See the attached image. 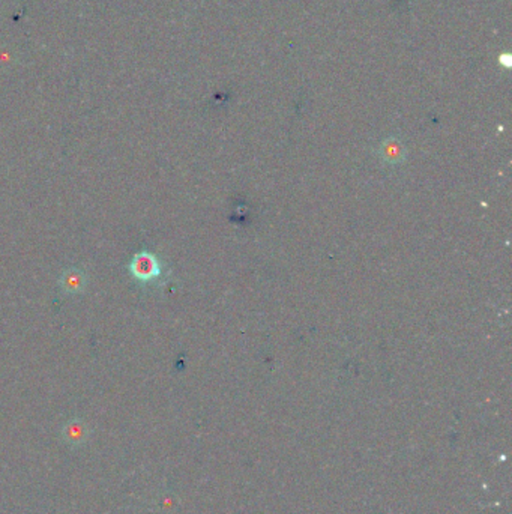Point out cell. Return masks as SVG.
<instances>
[{
	"label": "cell",
	"mask_w": 512,
	"mask_h": 514,
	"mask_svg": "<svg viewBox=\"0 0 512 514\" xmlns=\"http://www.w3.org/2000/svg\"><path fill=\"white\" fill-rule=\"evenodd\" d=\"M128 269H130L131 277L140 283L155 281L157 279L161 277V274H162V267H161L160 259L149 252L137 253L133 257Z\"/></svg>",
	"instance_id": "6da1fadb"
},
{
	"label": "cell",
	"mask_w": 512,
	"mask_h": 514,
	"mask_svg": "<svg viewBox=\"0 0 512 514\" xmlns=\"http://www.w3.org/2000/svg\"><path fill=\"white\" fill-rule=\"evenodd\" d=\"M86 284V279L83 272L77 271V269H71L68 272L63 274L62 277V287L69 294H77L83 291V287Z\"/></svg>",
	"instance_id": "7a4b0ae2"
}]
</instances>
